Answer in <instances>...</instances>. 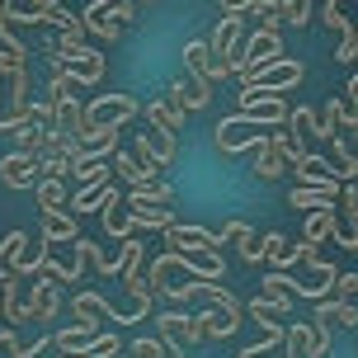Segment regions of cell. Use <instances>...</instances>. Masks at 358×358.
<instances>
[{
    "label": "cell",
    "mask_w": 358,
    "mask_h": 358,
    "mask_svg": "<svg viewBox=\"0 0 358 358\" xmlns=\"http://www.w3.org/2000/svg\"><path fill=\"white\" fill-rule=\"evenodd\" d=\"M306 66L297 62V57H278V62H268V66H259V71H250L245 80H241V94H236V104L245 108L255 104V99H268V94H278V90H292L302 85Z\"/></svg>",
    "instance_id": "cell-1"
},
{
    "label": "cell",
    "mask_w": 358,
    "mask_h": 358,
    "mask_svg": "<svg viewBox=\"0 0 358 358\" xmlns=\"http://www.w3.org/2000/svg\"><path fill=\"white\" fill-rule=\"evenodd\" d=\"M278 57H287L283 38L273 34V29H259V34L245 38V48L231 57V76L236 80H245L250 71H259V66H268V62H278Z\"/></svg>",
    "instance_id": "cell-2"
},
{
    "label": "cell",
    "mask_w": 358,
    "mask_h": 358,
    "mask_svg": "<svg viewBox=\"0 0 358 358\" xmlns=\"http://www.w3.org/2000/svg\"><path fill=\"white\" fill-rule=\"evenodd\" d=\"M123 287L132 292V302H137V306H132V316H127V325L146 321L156 297H151V287H146V273H142V241H132V236L123 241Z\"/></svg>",
    "instance_id": "cell-3"
},
{
    "label": "cell",
    "mask_w": 358,
    "mask_h": 358,
    "mask_svg": "<svg viewBox=\"0 0 358 358\" xmlns=\"http://www.w3.org/2000/svg\"><path fill=\"white\" fill-rule=\"evenodd\" d=\"M245 38V15H222L217 19L213 38H208V52H213V80H227L231 76V57Z\"/></svg>",
    "instance_id": "cell-4"
},
{
    "label": "cell",
    "mask_w": 358,
    "mask_h": 358,
    "mask_svg": "<svg viewBox=\"0 0 358 358\" xmlns=\"http://www.w3.org/2000/svg\"><path fill=\"white\" fill-rule=\"evenodd\" d=\"M142 113V104L132 99V94H99V99H90L85 104V132H99V127H123L132 123ZM80 132V137H85Z\"/></svg>",
    "instance_id": "cell-5"
},
{
    "label": "cell",
    "mask_w": 358,
    "mask_h": 358,
    "mask_svg": "<svg viewBox=\"0 0 358 358\" xmlns=\"http://www.w3.org/2000/svg\"><path fill=\"white\" fill-rule=\"evenodd\" d=\"M161 340L175 344V349H194V344L208 340V325H203V311H161Z\"/></svg>",
    "instance_id": "cell-6"
},
{
    "label": "cell",
    "mask_w": 358,
    "mask_h": 358,
    "mask_svg": "<svg viewBox=\"0 0 358 358\" xmlns=\"http://www.w3.org/2000/svg\"><path fill=\"white\" fill-rule=\"evenodd\" d=\"M335 273H340L335 264L311 259V264H306V278L283 273V283H287V292H292V297H311V302H321V297H330V292H335Z\"/></svg>",
    "instance_id": "cell-7"
},
{
    "label": "cell",
    "mask_w": 358,
    "mask_h": 358,
    "mask_svg": "<svg viewBox=\"0 0 358 358\" xmlns=\"http://www.w3.org/2000/svg\"><path fill=\"white\" fill-rule=\"evenodd\" d=\"M268 137V127H255V123H241V118H222L217 123V151H227V156H236V151H250V146H259Z\"/></svg>",
    "instance_id": "cell-8"
},
{
    "label": "cell",
    "mask_w": 358,
    "mask_h": 358,
    "mask_svg": "<svg viewBox=\"0 0 358 358\" xmlns=\"http://www.w3.org/2000/svg\"><path fill=\"white\" fill-rule=\"evenodd\" d=\"M165 241L175 245V255H217L222 250L217 231H208V227H189V222H175V227L165 231Z\"/></svg>",
    "instance_id": "cell-9"
},
{
    "label": "cell",
    "mask_w": 358,
    "mask_h": 358,
    "mask_svg": "<svg viewBox=\"0 0 358 358\" xmlns=\"http://www.w3.org/2000/svg\"><path fill=\"white\" fill-rule=\"evenodd\" d=\"M142 113H146V123H151V127H165V132H179V127H184V118H189V113H184V104L175 99V90H170V85H165L161 94H156V99L142 108Z\"/></svg>",
    "instance_id": "cell-10"
},
{
    "label": "cell",
    "mask_w": 358,
    "mask_h": 358,
    "mask_svg": "<svg viewBox=\"0 0 358 358\" xmlns=\"http://www.w3.org/2000/svg\"><path fill=\"white\" fill-rule=\"evenodd\" d=\"M0 179L10 189H34L38 184V156H29V151H5L0 156Z\"/></svg>",
    "instance_id": "cell-11"
},
{
    "label": "cell",
    "mask_w": 358,
    "mask_h": 358,
    "mask_svg": "<svg viewBox=\"0 0 358 358\" xmlns=\"http://www.w3.org/2000/svg\"><path fill=\"white\" fill-rule=\"evenodd\" d=\"M287 113H292V108H287L278 94H268V99H255V104L236 108V118H241V123H255V127H283Z\"/></svg>",
    "instance_id": "cell-12"
},
{
    "label": "cell",
    "mask_w": 358,
    "mask_h": 358,
    "mask_svg": "<svg viewBox=\"0 0 358 358\" xmlns=\"http://www.w3.org/2000/svg\"><path fill=\"white\" fill-rule=\"evenodd\" d=\"M52 127L66 132V137H80L85 132V104L76 99V90H66V94L52 99Z\"/></svg>",
    "instance_id": "cell-13"
},
{
    "label": "cell",
    "mask_w": 358,
    "mask_h": 358,
    "mask_svg": "<svg viewBox=\"0 0 358 358\" xmlns=\"http://www.w3.org/2000/svg\"><path fill=\"white\" fill-rule=\"evenodd\" d=\"M340 189L344 184H325V189H306V184H297V189L287 194V208H297V213H325V208L340 203Z\"/></svg>",
    "instance_id": "cell-14"
},
{
    "label": "cell",
    "mask_w": 358,
    "mask_h": 358,
    "mask_svg": "<svg viewBox=\"0 0 358 358\" xmlns=\"http://www.w3.org/2000/svg\"><path fill=\"white\" fill-rule=\"evenodd\" d=\"M292 175H297V184H306V189L344 184V170H340V165H330V161H321V156H306L302 165H292Z\"/></svg>",
    "instance_id": "cell-15"
},
{
    "label": "cell",
    "mask_w": 358,
    "mask_h": 358,
    "mask_svg": "<svg viewBox=\"0 0 358 358\" xmlns=\"http://www.w3.org/2000/svg\"><path fill=\"white\" fill-rule=\"evenodd\" d=\"M57 71H66L76 80V85H99L104 80V52H94L90 48L85 57H71V62H52Z\"/></svg>",
    "instance_id": "cell-16"
},
{
    "label": "cell",
    "mask_w": 358,
    "mask_h": 358,
    "mask_svg": "<svg viewBox=\"0 0 358 358\" xmlns=\"http://www.w3.org/2000/svg\"><path fill=\"white\" fill-rule=\"evenodd\" d=\"M264 259L278 268V273H287V268L302 259V241H292V236H283V231H268L264 236Z\"/></svg>",
    "instance_id": "cell-17"
},
{
    "label": "cell",
    "mask_w": 358,
    "mask_h": 358,
    "mask_svg": "<svg viewBox=\"0 0 358 358\" xmlns=\"http://www.w3.org/2000/svg\"><path fill=\"white\" fill-rule=\"evenodd\" d=\"M170 90H175L179 104H184V113H194V108L203 113V108L213 104V80H203V76H184V80H175Z\"/></svg>",
    "instance_id": "cell-18"
},
{
    "label": "cell",
    "mask_w": 358,
    "mask_h": 358,
    "mask_svg": "<svg viewBox=\"0 0 358 358\" xmlns=\"http://www.w3.org/2000/svg\"><path fill=\"white\" fill-rule=\"evenodd\" d=\"M118 151V127H99V132H85L80 137V151H76V161H108ZM71 161V165H76Z\"/></svg>",
    "instance_id": "cell-19"
},
{
    "label": "cell",
    "mask_w": 358,
    "mask_h": 358,
    "mask_svg": "<svg viewBox=\"0 0 358 358\" xmlns=\"http://www.w3.org/2000/svg\"><path fill=\"white\" fill-rule=\"evenodd\" d=\"M24 311H29V321H52L57 311H62V297H57V283H43L38 278V287L24 297Z\"/></svg>",
    "instance_id": "cell-20"
},
{
    "label": "cell",
    "mask_w": 358,
    "mask_h": 358,
    "mask_svg": "<svg viewBox=\"0 0 358 358\" xmlns=\"http://www.w3.org/2000/svg\"><path fill=\"white\" fill-rule=\"evenodd\" d=\"M170 198H175V189L165 184V179H151V184H137V189H127V208L137 213V208H170Z\"/></svg>",
    "instance_id": "cell-21"
},
{
    "label": "cell",
    "mask_w": 358,
    "mask_h": 358,
    "mask_svg": "<svg viewBox=\"0 0 358 358\" xmlns=\"http://www.w3.org/2000/svg\"><path fill=\"white\" fill-rule=\"evenodd\" d=\"M311 316H316V321H325V325H344V330H358V306H354V302H344V297H321Z\"/></svg>",
    "instance_id": "cell-22"
},
{
    "label": "cell",
    "mask_w": 358,
    "mask_h": 358,
    "mask_svg": "<svg viewBox=\"0 0 358 358\" xmlns=\"http://www.w3.org/2000/svg\"><path fill=\"white\" fill-rule=\"evenodd\" d=\"M113 194H118V184H113V179H104V184H85L76 198H66V213H71V217L76 213H99Z\"/></svg>",
    "instance_id": "cell-23"
},
{
    "label": "cell",
    "mask_w": 358,
    "mask_h": 358,
    "mask_svg": "<svg viewBox=\"0 0 358 358\" xmlns=\"http://www.w3.org/2000/svg\"><path fill=\"white\" fill-rule=\"evenodd\" d=\"M99 213H104V231L113 236V241H127V236L137 231V227H132V213H127V203H123V194H113Z\"/></svg>",
    "instance_id": "cell-24"
},
{
    "label": "cell",
    "mask_w": 358,
    "mask_h": 358,
    "mask_svg": "<svg viewBox=\"0 0 358 358\" xmlns=\"http://www.w3.org/2000/svg\"><path fill=\"white\" fill-rule=\"evenodd\" d=\"M283 170H287V156L273 146V132H268L264 142L255 146V175H259V179H278Z\"/></svg>",
    "instance_id": "cell-25"
},
{
    "label": "cell",
    "mask_w": 358,
    "mask_h": 358,
    "mask_svg": "<svg viewBox=\"0 0 358 358\" xmlns=\"http://www.w3.org/2000/svg\"><path fill=\"white\" fill-rule=\"evenodd\" d=\"M0 5H5V19L10 24H43L57 0H0Z\"/></svg>",
    "instance_id": "cell-26"
},
{
    "label": "cell",
    "mask_w": 358,
    "mask_h": 358,
    "mask_svg": "<svg viewBox=\"0 0 358 358\" xmlns=\"http://www.w3.org/2000/svg\"><path fill=\"white\" fill-rule=\"evenodd\" d=\"M94 325H99V321H80V325H71V330L52 335L57 354H85V349H90V340H94Z\"/></svg>",
    "instance_id": "cell-27"
},
{
    "label": "cell",
    "mask_w": 358,
    "mask_h": 358,
    "mask_svg": "<svg viewBox=\"0 0 358 358\" xmlns=\"http://www.w3.org/2000/svg\"><path fill=\"white\" fill-rule=\"evenodd\" d=\"M335 156H340L344 184H354V175H358V127H344L340 137H335Z\"/></svg>",
    "instance_id": "cell-28"
},
{
    "label": "cell",
    "mask_w": 358,
    "mask_h": 358,
    "mask_svg": "<svg viewBox=\"0 0 358 358\" xmlns=\"http://www.w3.org/2000/svg\"><path fill=\"white\" fill-rule=\"evenodd\" d=\"M43 259H48V241H34V236H29V241H24V250L15 255V273L19 278H29V273H38V268H43Z\"/></svg>",
    "instance_id": "cell-29"
},
{
    "label": "cell",
    "mask_w": 358,
    "mask_h": 358,
    "mask_svg": "<svg viewBox=\"0 0 358 358\" xmlns=\"http://www.w3.org/2000/svg\"><path fill=\"white\" fill-rule=\"evenodd\" d=\"M80 227H76L71 213H43V241L52 245V241H76Z\"/></svg>",
    "instance_id": "cell-30"
},
{
    "label": "cell",
    "mask_w": 358,
    "mask_h": 358,
    "mask_svg": "<svg viewBox=\"0 0 358 358\" xmlns=\"http://www.w3.org/2000/svg\"><path fill=\"white\" fill-rule=\"evenodd\" d=\"M127 213H132V208H127ZM132 227H137V231H170V227H175V213H170V208H137V213H132Z\"/></svg>",
    "instance_id": "cell-31"
},
{
    "label": "cell",
    "mask_w": 358,
    "mask_h": 358,
    "mask_svg": "<svg viewBox=\"0 0 358 358\" xmlns=\"http://www.w3.org/2000/svg\"><path fill=\"white\" fill-rule=\"evenodd\" d=\"M203 325H208V340H227V335H236L241 316L236 311H222V306H208L203 311Z\"/></svg>",
    "instance_id": "cell-32"
},
{
    "label": "cell",
    "mask_w": 358,
    "mask_h": 358,
    "mask_svg": "<svg viewBox=\"0 0 358 358\" xmlns=\"http://www.w3.org/2000/svg\"><path fill=\"white\" fill-rule=\"evenodd\" d=\"M142 137H146V146L156 151V161H161V170H165V165H170V161L179 156V142H175V132H165V127H146Z\"/></svg>",
    "instance_id": "cell-33"
},
{
    "label": "cell",
    "mask_w": 358,
    "mask_h": 358,
    "mask_svg": "<svg viewBox=\"0 0 358 358\" xmlns=\"http://www.w3.org/2000/svg\"><path fill=\"white\" fill-rule=\"evenodd\" d=\"M34 194H38V213H66V189L57 179H38Z\"/></svg>",
    "instance_id": "cell-34"
},
{
    "label": "cell",
    "mask_w": 358,
    "mask_h": 358,
    "mask_svg": "<svg viewBox=\"0 0 358 358\" xmlns=\"http://www.w3.org/2000/svg\"><path fill=\"white\" fill-rule=\"evenodd\" d=\"M184 66H189V76L213 80V52H208V43H203V38H194V43L184 48Z\"/></svg>",
    "instance_id": "cell-35"
},
{
    "label": "cell",
    "mask_w": 358,
    "mask_h": 358,
    "mask_svg": "<svg viewBox=\"0 0 358 358\" xmlns=\"http://www.w3.org/2000/svg\"><path fill=\"white\" fill-rule=\"evenodd\" d=\"M71 311L80 316V321H113V311H108V302L99 297V292H80L71 302Z\"/></svg>",
    "instance_id": "cell-36"
},
{
    "label": "cell",
    "mask_w": 358,
    "mask_h": 358,
    "mask_svg": "<svg viewBox=\"0 0 358 358\" xmlns=\"http://www.w3.org/2000/svg\"><path fill=\"white\" fill-rule=\"evenodd\" d=\"M316 118H321L316 108L297 104V108H292V113H287V132H292V137H297V142L306 146V137H316Z\"/></svg>",
    "instance_id": "cell-37"
},
{
    "label": "cell",
    "mask_w": 358,
    "mask_h": 358,
    "mask_svg": "<svg viewBox=\"0 0 358 358\" xmlns=\"http://www.w3.org/2000/svg\"><path fill=\"white\" fill-rule=\"evenodd\" d=\"M340 132H344V108H340V99H330V104L321 108V118H316V137L335 142Z\"/></svg>",
    "instance_id": "cell-38"
},
{
    "label": "cell",
    "mask_w": 358,
    "mask_h": 358,
    "mask_svg": "<svg viewBox=\"0 0 358 358\" xmlns=\"http://www.w3.org/2000/svg\"><path fill=\"white\" fill-rule=\"evenodd\" d=\"M259 297H264V302H273L278 306V311H292V292H287V283H283V273H268L264 278V287H259Z\"/></svg>",
    "instance_id": "cell-39"
},
{
    "label": "cell",
    "mask_w": 358,
    "mask_h": 358,
    "mask_svg": "<svg viewBox=\"0 0 358 358\" xmlns=\"http://www.w3.org/2000/svg\"><path fill=\"white\" fill-rule=\"evenodd\" d=\"M283 344H287V354H292V358H311V321H297V325H287Z\"/></svg>",
    "instance_id": "cell-40"
},
{
    "label": "cell",
    "mask_w": 358,
    "mask_h": 358,
    "mask_svg": "<svg viewBox=\"0 0 358 358\" xmlns=\"http://www.w3.org/2000/svg\"><path fill=\"white\" fill-rule=\"evenodd\" d=\"M66 175H71V161H66V156H57V151H38V179H57V184H62Z\"/></svg>",
    "instance_id": "cell-41"
},
{
    "label": "cell",
    "mask_w": 358,
    "mask_h": 358,
    "mask_svg": "<svg viewBox=\"0 0 358 358\" xmlns=\"http://www.w3.org/2000/svg\"><path fill=\"white\" fill-rule=\"evenodd\" d=\"M245 311H250L255 321L264 325V335H273V330H283V325H278V316H283V311H278V306H273V302H264V297H255V302L245 306Z\"/></svg>",
    "instance_id": "cell-42"
},
{
    "label": "cell",
    "mask_w": 358,
    "mask_h": 358,
    "mask_svg": "<svg viewBox=\"0 0 358 358\" xmlns=\"http://www.w3.org/2000/svg\"><path fill=\"white\" fill-rule=\"evenodd\" d=\"M278 15H283V24L302 29V24H311V0H278Z\"/></svg>",
    "instance_id": "cell-43"
},
{
    "label": "cell",
    "mask_w": 358,
    "mask_h": 358,
    "mask_svg": "<svg viewBox=\"0 0 358 358\" xmlns=\"http://www.w3.org/2000/svg\"><path fill=\"white\" fill-rule=\"evenodd\" d=\"M330 241H340L344 250H358V222H354V217H340V213H335V227H330Z\"/></svg>",
    "instance_id": "cell-44"
},
{
    "label": "cell",
    "mask_w": 358,
    "mask_h": 358,
    "mask_svg": "<svg viewBox=\"0 0 358 358\" xmlns=\"http://www.w3.org/2000/svg\"><path fill=\"white\" fill-rule=\"evenodd\" d=\"M217 241H222V245H227V241H231L236 250H241V245H245V241H255V231H250V222H241V217H231V222H227V227H222V231H217Z\"/></svg>",
    "instance_id": "cell-45"
},
{
    "label": "cell",
    "mask_w": 358,
    "mask_h": 358,
    "mask_svg": "<svg viewBox=\"0 0 358 358\" xmlns=\"http://www.w3.org/2000/svg\"><path fill=\"white\" fill-rule=\"evenodd\" d=\"M15 142H19V151L38 156V151H43V123H24V127H15Z\"/></svg>",
    "instance_id": "cell-46"
},
{
    "label": "cell",
    "mask_w": 358,
    "mask_h": 358,
    "mask_svg": "<svg viewBox=\"0 0 358 358\" xmlns=\"http://www.w3.org/2000/svg\"><path fill=\"white\" fill-rule=\"evenodd\" d=\"M325 354H330V325L311 316V358H325Z\"/></svg>",
    "instance_id": "cell-47"
},
{
    "label": "cell",
    "mask_w": 358,
    "mask_h": 358,
    "mask_svg": "<svg viewBox=\"0 0 358 358\" xmlns=\"http://www.w3.org/2000/svg\"><path fill=\"white\" fill-rule=\"evenodd\" d=\"M24 241H29L24 231H10L5 241H0V268H10V264H15V255L24 250Z\"/></svg>",
    "instance_id": "cell-48"
},
{
    "label": "cell",
    "mask_w": 358,
    "mask_h": 358,
    "mask_svg": "<svg viewBox=\"0 0 358 358\" xmlns=\"http://www.w3.org/2000/svg\"><path fill=\"white\" fill-rule=\"evenodd\" d=\"M335 57H340L344 66H349V62H358V29H344V34H340V48H335Z\"/></svg>",
    "instance_id": "cell-49"
},
{
    "label": "cell",
    "mask_w": 358,
    "mask_h": 358,
    "mask_svg": "<svg viewBox=\"0 0 358 358\" xmlns=\"http://www.w3.org/2000/svg\"><path fill=\"white\" fill-rule=\"evenodd\" d=\"M85 354L90 358H113V354H118V335H94Z\"/></svg>",
    "instance_id": "cell-50"
},
{
    "label": "cell",
    "mask_w": 358,
    "mask_h": 358,
    "mask_svg": "<svg viewBox=\"0 0 358 358\" xmlns=\"http://www.w3.org/2000/svg\"><path fill=\"white\" fill-rule=\"evenodd\" d=\"M330 297L354 302V297H358V273H335V292H330Z\"/></svg>",
    "instance_id": "cell-51"
},
{
    "label": "cell",
    "mask_w": 358,
    "mask_h": 358,
    "mask_svg": "<svg viewBox=\"0 0 358 358\" xmlns=\"http://www.w3.org/2000/svg\"><path fill=\"white\" fill-rule=\"evenodd\" d=\"M165 354V340L156 335V340H132V358H161Z\"/></svg>",
    "instance_id": "cell-52"
},
{
    "label": "cell",
    "mask_w": 358,
    "mask_h": 358,
    "mask_svg": "<svg viewBox=\"0 0 358 358\" xmlns=\"http://www.w3.org/2000/svg\"><path fill=\"white\" fill-rule=\"evenodd\" d=\"M349 90V85H344ZM340 108H344V127H358V94L349 90V94H340Z\"/></svg>",
    "instance_id": "cell-53"
},
{
    "label": "cell",
    "mask_w": 358,
    "mask_h": 358,
    "mask_svg": "<svg viewBox=\"0 0 358 358\" xmlns=\"http://www.w3.org/2000/svg\"><path fill=\"white\" fill-rule=\"evenodd\" d=\"M241 259H245V264H259V259H264V236L245 241V245H241Z\"/></svg>",
    "instance_id": "cell-54"
},
{
    "label": "cell",
    "mask_w": 358,
    "mask_h": 358,
    "mask_svg": "<svg viewBox=\"0 0 358 358\" xmlns=\"http://www.w3.org/2000/svg\"><path fill=\"white\" fill-rule=\"evenodd\" d=\"M142 5H151V0H118V5H113V19H118V24H127V19L137 15Z\"/></svg>",
    "instance_id": "cell-55"
},
{
    "label": "cell",
    "mask_w": 358,
    "mask_h": 358,
    "mask_svg": "<svg viewBox=\"0 0 358 358\" xmlns=\"http://www.w3.org/2000/svg\"><path fill=\"white\" fill-rule=\"evenodd\" d=\"M340 203H344V217H354V222H358V189H354V184H344V189H340Z\"/></svg>",
    "instance_id": "cell-56"
},
{
    "label": "cell",
    "mask_w": 358,
    "mask_h": 358,
    "mask_svg": "<svg viewBox=\"0 0 358 358\" xmlns=\"http://www.w3.org/2000/svg\"><path fill=\"white\" fill-rule=\"evenodd\" d=\"M255 0H222V15H245Z\"/></svg>",
    "instance_id": "cell-57"
}]
</instances>
